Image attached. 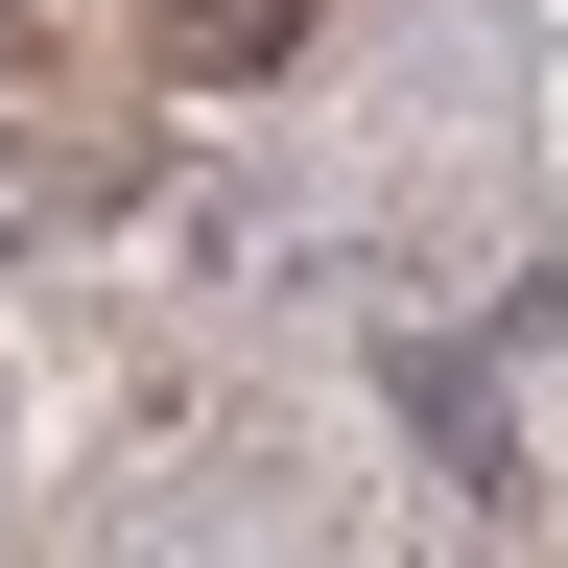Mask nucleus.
Returning a JSON list of instances; mask_svg holds the SVG:
<instances>
[{
    "label": "nucleus",
    "instance_id": "1",
    "mask_svg": "<svg viewBox=\"0 0 568 568\" xmlns=\"http://www.w3.org/2000/svg\"><path fill=\"white\" fill-rule=\"evenodd\" d=\"M261 24H308V0H190V71H213V48H261Z\"/></svg>",
    "mask_w": 568,
    "mask_h": 568
}]
</instances>
